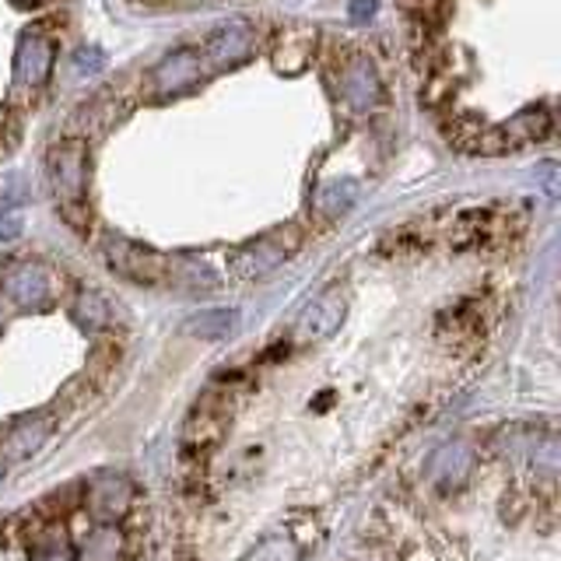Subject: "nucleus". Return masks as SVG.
<instances>
[{
  "mask_svg": "<svg viewBox=\"0 0 561 561\" xmlns=\"http://www.w3.org/2000/svg\"><path fill=\"white\" fill-rule=\"evenodd\" d=\"M110 263L113 271H119L123 277L140 280V285H154V280L165 277V260L151 253V250H140L134 242H110Z\"/></svg>",
  "mask_w": 561,
  "mask_h": 561,
  "instance_id": "f03ea898",
  "label": "nucleus"
},
{
  "mask_svg": "<svg viewBox=\"0 0 561 561\" xmlns=\"http://www.w3.org/2000/svg\"><path fill=\"white\" fill-rule=\"evenodd\" d=\"M49 169H53V186H57V197L64 201V210L70 204H81V197H84V151H81V145L53 148Z\"/></svg>",
  "mask_w": 561,
  "mask_h": 561,
  "instance_id": "f257e3e1",
  "label": "nucleus"
}]
</instances>
